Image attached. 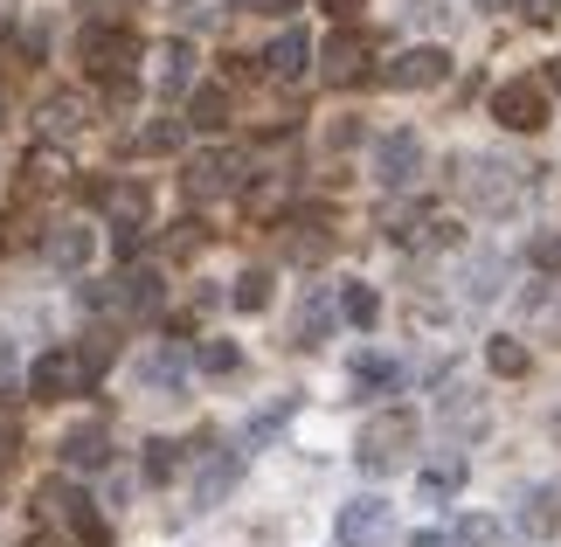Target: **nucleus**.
I'll return each mask as SVG.
<instances>
[{
  "label": "nucleus",
  "mask_w": 561,
  "mask_h": 547,
  "mask_svg": "<svg viewBox=\"0 0 561 547\" xmlns=\"http://www.w3.org/2000/svg\"><path fill=\"white\" fill-rule=\"evenodd\" d=\"M285 415H291V402H277V409H264V415H256V423H250V444H264L271 430H285Z\"/></svg>",
  "instance_id": "36"
},
{
  "label": "nucleus",
  "mask_w": 561,
  "mask_h": 547,
  "mask_svg": "<svg viewBox=\"0 0 561 547\" xmlns=\"http://www.w3.org/2000/svg\"><path fill=\"white\" fill-rule=\"evenodd\" d=\"M492 118H500L506 133H541V125H548V91L527 83V77H513V83L492 91Z\"/></svg>",
  "instance_id": "9"
},
{
  "label": "nucleus",
  "mask_w": 561,
  "mask_h": 547,
  "mask_svg": "<svg viewBox=\"0 0 561 547\" xmlns=\"http://www.w3.org/2000/svg\"><path fill=\"white\" fill-rule=\"evenodd\" d=\"M194 361H202V375H236V367H243V354H236V340H208Z\"/></svg>",
  "instance_id": "34"
},
{
  "label": "nucleus",
  "mask_w": 561,
  "mask_h": 547,
  "mask_svg": "<svg viewBox=\"0 0 561 547\" xmlns=\"http://www.w3.org/2000/svg\"><path fill=\"white\" fill-rule=\"evenodd\" d=\"M437 423H444L450 444H465V436H485L492 409H485V396H471V388H450V396L437 402Z\"/></svg>",
  "instance_id": "14"
},
{
  "label": "nucleus",
  "mask_w": 561,
  "mask_h": 547,
  "mask_svg": "<svg viewBox=\"0 0 561 547\" xmlns=\"http://www.w3.org/2000/svg\"><path fill=\"white\" fill-rule=\"evenodd\" d=\"M35 506L49 513V520H62V527H70L83 547H112V520H104L98 499H83L77 486H56V478H49V486L35 492Z\"/></svg>",
  "instance_id": "5"
},
{
  "label": "nucleus",
  "mask_w": 561,
  "mask_h": 547,
  "mask_svg": "<svg viewBox=\"0 0 561 547\" xmlns=\"http://www.w3.org/2000/svg\"><path fill=\"white\" fill-rule=\"evenodd\" d=\"M35 125H42V139H77L83 125H91V104L62 91V98H49V104H42V118H35Z\"/></svg>",
  "instance_id": "20"
},
{
  "label": "nucleus",
  "mask_w": 561,
  "mask_h": 547,
  "mask_svg": "<svg viewBox=\"0 0 561 547\" xmlns=\"http://www.w3.org/2000/svg\"><path fill=\"white\" fill-rule=\"evenodd\" d=\"M333 534H340V547H381L388 540V499H347L340 506V520H333Z\"/></svg>",
  "instance_id": "10"
},
{
  "label": "nucleus",
  "mask_w": 561,
  "mask_h": 547,
  "mask_svg": "<svg viewBox=\"0 0 561 547\" xmlns=\"http://www.w3.org/2000/svg\"><path fill=\"white\" fill-rule=\"evenodd\" d=\"M187 125H194V133H222V125H229V91H222V83H202V91L187 98Z\"/></svg>",
  "instance_id": "25"
},
{
  "label": "nucleus",
  "mask_w": 561,
  "mask_h": 547,
  "mask_svg": "<svg viewBox=\"0 0 561 547\" xmlns=\"http://www.w3.org/2000/svg\"><path fill=\"white\" fill-rule=\"evenodd\" d=\"M98 208H104V223H112L118 236L146 229V215H153V187H146V181H112V187H98Z\"/></svg>",
  "instance_id": "11"
},
{
  "label": "nucleus",
  "mask_w": 561,
  "mask_h": 547,
  "mask_svg": "<svg viewBox=\"0 0 561 547\" xmlns=\"http://www.w3.org/2000/svg\"><path fill=\"white\" fill-rule=\"evenodd\" d=\"M56 457L70 471H104V465H112V430H104V423H77L70 436H62Z\"/></svg>",
  "instance_id": "16"
},
{
  "label": "nucleus",
  "mask_w": 561,
  "mask_h": 547,
  "mask_svg": "<svg viewBox=\"0 0 561 547\" xmlns=\"http://www.w3.org/2000/svg\"><path fill=\"white\" fill-rule=\"evenodd\" d=\"M492 540H500V520H485V513H465L450 527V547H492Z\"/></svg>",
  "instance_id": "31"
},
{
  "label": "nucleus",
  "mask_w": 561,
  "mask_h": 547,
  "mask_svg": "<svg viewBox=\"0 0 561 547\" xmlns=\"http://www.w3.org/2000/svg\"><path fill=\"white\" fill-rule=\"evenodd\" d=\"M291 333H298V346H319V340L333 333V292H327V284H312V292H306V305H298V326H291Z\"/></svg>",
  "instance_id": "23"
},
{
  "label": "nucleus",
  "mask_w": 561,
  "mask_h": 547,
  "mask_svg": "<svg viewBox=\"0 0 561 547\" xmlns=\"http://www.w3.org/2000/svg\"><path fill=\"white\" fill-rule=\"evenodd\" d=\"M0 104H8V98H0Z\"/></svg>",
  "instance_id": "43"
},
{
  "label": "nucleus",
  "mask_w": 561,
  "mask_h": 547,
  "mask_svg": "<svg viewBox=\"0 0 561 547\" xmlns=\"http://www.w3.org/2000/svg\"><path fill=\"white\" fill-rule=\"evenodd\" d=\"M327 8H333V14H340V21H347V14H354V8H360V0H327Z\"/></svg>",
  "instance_id": "42"
},
{
  "label": "nucleus",
  "mask_w": 561,
  "mask_h": 547,
  "mask_svg": "<svg viewBox=\"0 0 561 547\" xmlns=\"http://www.w3.org/2000/svg\"><path fill=\"white\" fill-rule=\"evenodd\" d=\"M416 173H423V139L409 133H381L375 139V181L388 187V194H402V187H416Z\"/></svg>",
  "instance_id": "7"
},
{
  "label": "nucleus",
  "mask_w": 561,
  "mask_h": 547,
  "mask_svg": "<svg viewBox=\"0 0 561 547\" xmlns=\"http://www.w3.org/2000/svg\"><path fill=\"white\" fill-rule=\"evenodd\" d=\"M409 547H450V534H416Z\"/></svg>",
  "instance_id": "41"
},
{
  "label": "nucleus",
  "mask_w": 561,
  "mask_h": 547,
  "mask_svg": "<svg viewBox=\"0 0 561 547\" xmlns=\"http://www.w3.org/2000/svg\"><path fill=\"white\" fill-rule=\"evenodd\" d=\"M229 298H236V312H264V305H271V271H243Z\"/></svg>",
  "instance_id": "29"
},
{
  "label": "nucleus",
  "mask_w": 561,
  "mask_h": 547,
  "mask_svg": "<svg viewBox=\"0 0 561 547\" xmlns=\"http://www.w3.org/2000/svg\"><path fill=\"white\" fill-rule=\"evenodd\" d=\"M174 471H181V444H167V436H160V444H146V478H153V486H167Z\"/></svg>",
  "instance_id": "35"
},
{
  "label": "nucleus",
  "mask_w": 561,
  "mask_h": 547,
  "mask_svg": "<svg viewBox=\"0 0 561 547\" xmlns=\"http://www.w3.org/2000/svg\"><path fill=\"white\" fill-rule=\"evenodd\" d=\"M181 381H187V354L160 340L153 354L139 361V388H146V396H181Z\"/></svg>",
  "instance_id": "17"
},
{
  "label": "nucleus",
  "mask_w": 561,
  "mask_h": 547,
  "mask_svg": "<svg viewBox=\"0 0 561 547\" xmlns=\"http://www.w3.org/2000/svg\"><path fill=\"white\" fill-rule=\"evenodd\" d=\"M327 243H333V223H327V208H312V215H298L291 223V264H319L327 257Z\"/></svg>",
  "instance_id": "21"
},
{
  "label": "nucleus",
  "mask_w": 561,
  "mask_h": 547,
  "mask_svg": "<svg viewBox=\"0 0 561 547\" xmlns=\"http://www.w3.org/2000/svg\"><path fill=\"white\" fill-rule=\"evenodd\" d=\"M500 277H506V264H500V257H471V264H465V305H492V292H500Z\"/></svg>",
  "instance_id": "27"
},
{
  "label": "nucleus",
  "mask_w": 561,
  "mask_h": 547,
  "mask_svg": "<svg viewBox=\"0 0 561 547\" xmlns=\"http://www.w3.org/2000/svg\"><path fill=\"white\" fill-rule=\"evenodd\" d=\"M458 194H465L471 215H492V223H500V215L520 208L527 173L513 160H500V152H465V160H458Z\"/></svg>",
  "instance_id": "2"
},
{
  "label": "nucleus",
  "mask_w": 561,
  "mask_h": 547,
  "mask_svg": "<svg viewBox=\"0 0 561 547\" xmlns=\"http://www.w3.org/2000/svg\"><path fill=\"white\" fill-rule=\"evenodd\" d=\"M319 70H327V83L368 77V35H360V29H333L327 49H319Z\"/></svg>",
  "instance_id": "12"
},
{
  "label": "nucleus",
  "mask_w": 561,
  "mask_h": 547,
  "mask_svg": "<svg viewBox=\"0 0 561 547\" xmlns=\"http://www.w3.org/2000/svg\"><path fill=\"white\" fill-rule=\"evenodd\" d=\"M236 478H243V457H236V451H208V465L202 471H194V513H208V506H222V499H229V486H236Z\"/></svg>",
  "instance_id": "15"
},
{
  "label": "nucleus",
  "mask_w": 561,
  "mask_h": 547,
  "mask_svg": "<svg viewBox=\"0 0 561 547\" xmlns=\"http://www.w3.org/2000/svg\"><path fill=\"white\" fill-rule=\"evenodd\" d=\"M42 257H49V271H83L98 257V229L83 223H56L49 236H42Z\"/></svg>",
  "instance_id": "13"
},
{
  "label": "nucleus",
  "mask_w": 561,
  "mask_h": 547,
  "mask_svg": "<svg viewBox=\"0 0 561 547\" xmlns=\"http://www.w3.org/2000/svg\"><path fill=\"white\" fill-rule=\"evenodd\" d=\"M527 264L561 284V229H541V236H534V243H527Z\"/></svg>",
  "instance_id": "30"
},
{
  "label": "nucleus",
  "mask_w": 561,
  "mask_h": 547,
  "mask_svg": "<svg viewBox=\"0 0 561 547\" xmlns=\"http://www.w3.org/2000/svg\"><path fill=\"white\" fill-rule=\"evenodd\" d=\"M340 319H347V326H360V333H368V326L381 319V298H375V284H340Z\"/></svg>",
  "instance_id": "26"
},
{
  "label": "nucleus",
  "mask_w": 561,
  "mask_h": 547,
  "mask_svg": "<svg viewBox=\"0 0 561 547\" xmlns=\"http://www.w3.org/2000/svg\"><path fill=\"white\" fill-rule=\"evenodd\" d=\"M485 367H492V375H500V381H520V375H527V346L513 340V333L485 340Z\"/></svg>",
  "instance_id": "28"
},
{
  "label": "nucleus",
  "mask_w": 561,
  "mask_h": 547,
  "mask_svg": "<svg viewBox=\"0 0 561 547\" xmlns=\"http://www.w3.org/2000/svg\"><path fill=\"white\" fill-rule=\"evenodd\" d=\"M409 451H416V409H375L368 423H360L354 465L368 478H388V471L409 465Z\"/></svg>",
  "instance_id": "3"
},
{
  "label": "nucleus",
  "mask_w": 561,
  "mask_h": 547,
  "mask_svg": "<svg viewBox=\"0 0 561 547\" xmlns=\"http://www.w3.org/2000/svg\"><path fill=\"white\" fill-rule=\"evenodd\" d=\"M520 8H527V14H534V21H548V14H554V8H561V0H520Z\"/></svg>",
  "instance_id": "40"
},
{
  "label": "nucleus",
  "mask_w": 561,
  "mask_h": 547,
  "mask_svg": "<svg viewBox=\"0 0 561 547\" xmlns=\"http://www.w3.org/2000/svg\"><path fill=\"white\" fill-rule=\"evenodd\" d=\"M77 56H83V70L98 83L125 91V77H133V62H139V35L125 29V21H91V29L77 35Z\"/></svg>",
  "instance_id": "4"
},
{
  "label": "nucleus",
  "mask_w": 561,
  "mask_h": 547,
  "mask_svg": "<svg viewBox=\"0 0 561 547\" xmlns=\"http://www.w3.org/2000/svg\"><path fill=\"white\" fill-rule=\"evenodd\" d=\"M194 62H202V56H194L187 42H167V49H160V70H153V91L160 98H187L194 91Z\"/></svg>",
  "instance_id": "19"
},
{
  "label": "nucleus",
  "mask_w": 561,
  "mask_h": 547,
  "mask_svg": "<svg viewBox=\"0 0 561 547\" xmlns=\"http://www.w3.org/2000/svg\"><path fill=\"white\" fill-rule=\"evenodd\" d=\"M444 77H450V49H437V42H416V49H402V56L381 70L388 91H437Z\"/></svg>",
  "instance_id": "8"
},
{
  "label": "nucleus",
  "mask_w": 561,
  "mask_h": 547,
  "mask_svg": "<svg viewBox=\"0 0 561 547\" xmlns=\"http://www.w3.org/2000/svg\"><path fill=\"white\" fill-rule=\"evenodd\" d=\"M458 486H465V457H437V465L416 471V499H423V506H444V499H458Z\"/></svg>",
  "instance_id": "22"
},
{
  "label": "nucleus",
  "mask_w": 561,
  "mask_h": 547,
  "mask_svg": "<svg viewBox=\"0 0 561 547\" xmlns=\"http://www.w3.org/2000/svg\"><path fill=\"white\" fill-rule=\"evenodd\" d=\"M306 62H312V35H306V29H285V35L264 49V70H271L277 83H298V77H306Z\"/></svg>",
  "instance_id": "18"
},
{
  "label": "nucleus",
  "mask_w": 561,
  "mask_h": 547,
  "mask_svg": "<svg viewBox=\"0 0 561 547\" xmlns=\"http://www.w3.org/2000/svg\"><path fill=\"white\" fill-rule=\"evenodd\" d=\"M14 451H21V430H14V423H0V478L14 471Z\"/></svg>",
  "instance_id": "37"
},
{
  "label": "nucleus",
  "mask_w": 561,
  "mask_h": 547,
  "mask_svg": "<svg viewBox=\"0 0 561 547\" xmlns=\"http://www.w3.org/2000/svg\"><path fill=\"white\" fill-rule=\"evenodd\" d=\"M181 139H187V118H153V125L139 133V152H174Z\"/></svg>",
  "instance_id": "32"
},
{
  "label": "nucleus",
  "mask_w": 561,
  "mask_h": 547,
  "mask_svg": "<svg viewBox=\"0 0 561 547\" xmlns=\"http://www.w3.org/2000/svg\"><path fill=\"white\" fill-rule=\"evenodd\" d=\"M181 187H187V202H222V194L243 187V152H229V146L194 152L187 173H181Z\"/></svg>",
  "instance_id": "6"
},
{
  "label": "nucleus",
  "mask_w": 561,
  "mask_h": 547,
  "mask_svg": "<svg viewBox=\"0 0 561 547\" xmlns=\"http://www.w3.org/2000/svg\"><path fill=\"white\" fill-rule=\"evenodd\" d=\"M8 381H14V340L0 333V396H8Z\"/></svg>",
  "instance_id": "39"
},
{
  "label": "nucleus",
  "mask_w": 561,
  "mask_h": 547,
  "mask_svg": "<svg viewBox=\"0 0 561 547\" xmlns=\"http://www.w3.org/2000/svg\"><path fill=\"white\" fill-rule=\"evenodd\" d=\"M236 8H243V14H291L298 0H236Z\"/></svg>",
  "instance_id": "38"
},
{
  "label": "nucleus",
  "mask_w": 561,
  "mask_h": 547,
  "mask_svg": "<svg viewBox=\"0 0 561 547\" xmlns=\"http://www.w3.org/2000/svg\"><path fill=\"white\" fill-rule=\"evenodd\" d=\"M513 534H520V540H548V534H554V492H548V486H534V492L520 499V513H513Z\"/></svg>",
  "instance_id": "24"
},
{
  "label": "nucleus",
  "mask_w": 561,
  "mask_h": 547,
  "mask_svg": "<svg viewBox=\"0 0 561 547\" xmlns=\"http://www.w3.org/2000/svg\"><path fill=\"white\" fill-rule=\"evenodd\" d=\"M354 381H360V388H396V381H402V367H396V361H381V354H360V361H354Z\"/></svg>",
  "instance_id": "33"
},
{
  "label": "nucleus",
  "mask_w": 561,
  "mask_h": 547,
  "mask_svg": "<svg viewBox=\"0 0 561 547\" xmlns=\"http://www.w3.org/2000/svg\"><path fill=\"white\" fill-rule=\"evenodd\" d=\"M104 361H112V346H77V340H62L49 346L35 367H28V396L35 402H70V396H91L98 375H104Z\"/></svg>",
  "instance_id": "1"
}]
</instances>
